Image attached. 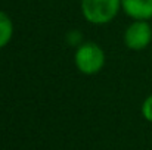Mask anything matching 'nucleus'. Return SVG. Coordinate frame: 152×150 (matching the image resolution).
Returning a JSON list of instances; mask_svg holds the SVG:
<instances>
[{
	"label": "nucleus",
	"mask_w": 152,
	"mask_h": 150,
	"mask_svg": "<svg viewBox=\"0 0 152 150\" xmlns=\"http://www.w3.org/2000/svg\"><path fill=\"white\" fill-rule=\"evenodd\" d=\"M121 0H81L83 16L95 25H103L115 18Z\"/></svg>",
	"instance_id": "f257e3e1"
},
{
	"label": "nucleus",
	"mask_w": 152,
	"mask_h": 150,
	"mask_svg": "<svg viewBox=\"0 0 152 150\" xmlns=\"http://www.w3.org/2000/svg\"><path fill=\"white\" fill-rule=\"evenodd\" d=\"M74 62L81 74L93 75V74H98L103 68L105 53L101 49V46H98L96 43L87 41L77 49Z\"/></svg>",
	"instance_id": "f03ea898"
},
{
	"label": "nucleus",
	"mask_w": 152,
	"mask_h": 150,
	"mask_svg": "<svg viewBox=\"0 0 152 150\" xmlns=\"http://www.w3.org/2000/svg\"><path fill=\"white\" fill-rule=\"evenodd\" d=\"M152 40V28L146 21L136 19L130 24L124 33V43L132 50H143L149 46Z\"/></svg>",
	"instance_id": "7ed1b4c3"
},
{
	"label": "nucleus",
	"mask_w": 152,
	"mask_h": 150,
	"mask_svg": "<svg viewBox=\"0 0 152 150\" xmlns=\"http://www.w3.org/2000/svg\"><path fill=\"white\" fill-rule=\"evenodd\" d=\"M121 7L133 19L148 21L152 18V0H121Z\"/></svg>",
	"instance_id": "20e7f679"
},
{
	"label": "nucleus",
	"mask_w": 152,
	"mask_h": 150,
	"mask_svg": "<svg viewBox=\"0 0 152 150\" xmlns=\"http://www.w3.org/2000/svg\"><path fill=\"white\" fill-rule=\"evenodd\" d=\"M12 34H13V24H12V19L0 10V49L4 47L10 38H12Z\"/></svg>",
	"instance_id": "39448f33"
},
{
	"label": "nucleus",
	"mask_w": 152,
	"mask_h": 150,
	"mask_svg": "<svg viewBox=\"0 0 152 150\" xmlns=\"http://www.w3.org/2000/svg\"><path fill=\"white\" fill-rule=\"evenodd\" d=\"M142 115L146 121L152 122V94L149 97H146L142 104Z\"/></svg>",
	"instance_id": "423d86ee"
}]
</instances>
